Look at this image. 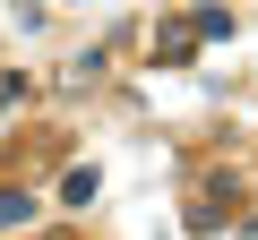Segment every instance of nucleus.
Returning <instances> with one entry per match:
<instances>
[{"mask_svg": "<svg viewBox=\"0 0 258 240\" xmlns=\"http://www.w3.org/2000/svg\"><path fill=\"white\" fill-rule=\"evenodd\" d=\"M189 35L198 43H232V9H189Z\"/></svg>", "mask_w": 258, "mask_h": 240, "instance_id": "obj_2", "label": "nucleus"}, {"mask_svg": "<svg viewBox=\"0 0 258 240\" xmlns=\"http://www.w3.org/2000/svg\"><path fill=\"white\" fill-rule=\"evenodd\" d=\"M35 223V197L26 189H0V231H26Z\"/></svg>", "mask_w": 258, "mask_h": 240, "instance_id": "obj_4", "label": "nucleus"}, {"mask_svg": "<svg viewBox=\"0 0 258 240\" xmlns=\"http://www.w3.org/2000/svg\"><path fill=\"white\" fill-rule=\"evenodd\" d=\"M155 60H164V69L198 60V35H189V26H155Z\"/></svg>", "mask_w": 258, "mask_h": 240, "instance_id": "obj_1", "label": "nucleus"}, {"mask_svg": "<svg viewBox=\"0 0 258 240\" xmlns=\"http://www.w3.org/2000/svg\"><path fill=\"white\" fill-rule=\"evenodd\" d=\"M232 231H249V240H258V214H249V223H232Z\"/></svg>", "mask_w": 258, "mask_h": 240, "instance_id": "obj_6", "label": "nucleus"}, {"mask_svg": "<svg viewBox=\"0 0 258 240\" xmlns=\"http://www.w3.org/2000/svg\"><path fill=\"white\" fill-rule=\"evenodd\" d=\"M26 86H35L26 69H0V111H9V103H26Z\"/></svg>", "mask_w": 258, "mask_h": 240, "instance_id": "obj_5", "label": "nucleus"}, {"mask_svg": "<svg viewBox=\"0 0 258 240\" xmlns=\"http://www.w3.org/2000/svg\"><path fill=\"white\" fill-rule=\"evenodd\" d=\"M60 197H69V206H95V197H103V172H95V163H78V172L60 180Z\"/></svg>", "mask_w": 258, "mask_h": 240, "instance_id": "obj_3", "label": "nucleus"}]
</instances>
